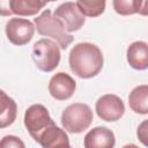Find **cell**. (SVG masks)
<instances>
[{
	"label": "cell",
	"instance_id": "obj_1",
	"mask_svg": "<svg viewBox=\"0 0 148 148\" xmlns=\"http://www.w3.org/2000/svg\"><path fill=\"white\" fill-rule=\"evenodd\" d=\"M71 71L81 79H91L99 74L104 65L101 49L89 42L75 44L68 57Z\"/></svg>",
	"mask_w": 148,
	"mask_h": 148
},
{
	"label": "cell",
	"instance_id": "obj_2",
	"mask_svg": "<svg viewBox=\"0 0 148 148\" xmlns=\"http://www.w3.org/2000/svg\"><path fill=\"white\" fill-rule=\"evenodd\" d=\"M34 22L38 34L52 38V40L58 43L61 50H66L69 44H72L74 37L66 31L64 23L56 17L50 9H45L34 20Z\"/></svg>",
	"mask_w": 148,
	"mask_h": 148
},
{
	"label": "cell",
	"instance_id": "obj_3",
	"mask_svg": "<svg viewBox=\"0 0 148 148\" xmlns=\"http://www.w3.org/2000/svg\"><path fill=\"white\" fill-rule=\"evenodd\" d=\"M94 114L88 104L84 103H73L65 108L61 113V125L65 131L79 134L88 130Z\"/></svg>",
	"mask_w": 148,
	"mask_h": 148
},
{
	"label": "cell",
	"instance_id": "obj_4",
	"mask_svg": "<svg viewBox=\"0 0 148 148\" xmlns=\"http://www.w3.org/2000/svg\"><path fill=\"white\" fill-rule=\"evenodd\" d=\"M60 46L52 39L42 38L32 46V60L36 67L45 73L56 69L60 62Z\"/></svg>",
	"mask_w": 148,
	"mask_h": 148
},
{
	"label": "cell",
	"instance_id": "obj_5",
	"mask_svg": "<svg viewBox=\"0 0 148 148\" xmlns=\"http://www.w3.org/2000/svg\"><path fill=\"white\" fill-rule=\"evenodd\" d=\"M54 124L49 110L43 104H32L24 112V126L36 142L42 133Z\"/></svg>",
	"mask_w": 148,
	"mask_h": 148
},
{
	"label": "cell",
	"instance_id": "obj_6",
	"mask_svg": "<svg viewBox=\"0 0 148 148\" xmlns=\"http://www.w3.org/2000/svg\"><path fill=\"white\" fill-rule=\"evenodd\" d=\"M35 25L27 18L12 17L7 21L5 32L8 40L17 46L28 44L35 34Z\"/></svg>",
	"mask_w": 148,
	"mask_h": 148
},
{
	"label": "cell",
	"instance_id": "obj_7",
	"mask_svg": "<svg viewBox=\"0 0 148 148\" xmlns=\"http://www.w3.org/2000/svg\"><path fill=\"white\" fill-rule=\"evenodd\" d=\"M95 111L99 119L104 121H117L125 113V104L119 96L106 94L97 99Z\"/></svg>",
	"mask_w": 148,
	"mask_h": 148
},
{
	"label": "cell",
	"instance_id": "obj_8",
	"mask_svg": "<svg viewBox=\"0 0 148 148\" xmlns=\"http://www.w3.org/2000/svg\"><path fill=\"white\" fill-rule=\"evenodd\" d=\"M54 16L64 23L65 29L68 34L80 30L86 22L84 16L81 14L76 6V2L72 1L59 5L54 10Z\"/></svg>",
	"mask_w": 148,
	"mask_h": 148
},
{
	"label": "cell",
	"instance_id": "obj_9",
	"mask_svg": "<svg viewBox=\"0 0 148 148\" xmlns=\"http://www.w3.org/2000/svg\"><path fill=\"white\" fill-rule=\"evenodd\" d=\"M49 92L57 101H66L71 98L76 89L75 80L65 72L56 73L49 81Z\"/></svg>",
	"mask_w": 148,
	"mask_h": 148
},
{
	"label": "cell",
	"instance_id": "obj_10",
	"mask_svg": "<svg viewBox=\"0 0 148 148\" xmlns=\"http://www.w3.org/2000/svg\"><path fill=\"white\" fill-rule=\"evenodd\" d=\"M83 146L84 148H114V133L105 126L94 127L84 135Z\"/></svg>",
	"mask_w": 148,
	"mask_h": 148
},
{
	"label": "cell",
	"instance_id": "obj_11",
	"mask_svg": "<svg viewBox=\"0 0 148 148\" xmlns=\"http://www.w3.org/2000/svg\"><path fill=\"white\" fill-rule=\"evenodd\" d=\"M126 59L128 65L138 71L148 68V43L142 40L133 42L126 50Z\"/></svg>",
	"mask_w": 148,
	"mask_h": 148
},
{
	"label": "cell",
	"instance_id": "obj_12",
	"mask_svg": "<svg viewBox=\"0 0 148 148\" xmlns=\"http://www.w3.org/2000/svg\"><path fill=\"white\" fill-rule=\"evenodd\" d=\"M37 142L42 148H71L67 133L56 124L43 132Z\"/></svg>",
	"mask_w": 148,
	"mask_h": 148
},
{
	"label": "cell",
	"instance_id": "obj_13",
	"mask_svg": "<svg viewBox=\"0 0 148 148\" xmlns=\"http://www.w3.org/2000/svg\"><path fill=\"white\" fill-rule=\"evenodd\" d=\"M128 105L138 114H148V84H140L128 95Z\"/></svg>",
	"mask_w": 148,
	"mask_h": 148
},
{
	"label": "cell",
	"instance_id": "obj_14",
	"mask_svg": "<svg viewBox=\"0 0 148 148\" xmlns=\"http://www.w3.org/2000/svg\"><path fill=\"white\" fill-rule=\"evenodd\" d=\"M47 2L39 0H10L9 8L10 13L18 16H31L36 15Z\"/></svg>",
	"mask_w": 148,
	"mask_h": 148
},
{
	"label": "cell",
	"instance_id": "obj_15",
	"mask_svg": "<svg viewBox=\"0 0 148 148\" xmlns=\"http://www.w3.org/2000/svg\"><path fill=\"white\" fill-rule=\"evenodd\" d=\"M1 96V114H0V127L5 128L12 125L17 114V105L15 101L9 97L3 90L0 91Z\"/></svg>",
	"mask_w": 148,
	"mask_h": 148
},
{
	"label": "cell",
	"instance_id": "obj_16",
	"mask_svg": "<svg viewBox=\"0 0 148 148\" xmlns=\"http://www.w3.org/2000/svg\"><path fill=\"white\" fill-rule=\"evenodd\" d=\"M76 6L83 16L96 17L104 13L106 2L104 0H80L76 1Z\"/></svg>",
	"mask_w": 148,
	"mask_h": 148
},
{
	"label": "cell",
	"instance_id": "obj_17",
	"mask_svg": "<svg viewBox=\"0 0 148 148\" xmlns=\"http://www.w3.org/2000/svg\"><path fill=\"white\" fill-rule=\"evenodd\" d=\"M113 9L119 15H133L138 14L139 0H113Z\"/></svg>",
	"mask_w": 148,
	"mask_h": 148
},
{
	"label": "cell",
	"instance_id": "obj_18",
	"mask_svg": "<svg viewBox=\"0 0 148 148\" xmlns=\"http://www.w3.org/2000/svg\"><path fill=\"white\" fill-rule=\"evenodd\" d=\"M0 148H25V145L16 135H6L0 141Z\"/></svg>",
	"mask_w": 148,
	"mask_h": 148
},
{
	"label": "cell",
	"instance_id": "obj_19",
	"mask_svg": "<svg viewBox=\"0 0 148 148\" xmlns=\"http://www.w3.org/2000/svg\"><path fill=\"white\" fill-rule=\"evenodd\" d=\"M136 136L145 147H148V119H145L139 124L136 128Z\"/></svg>",
	"mask_w": 148,
	"mask_h": 148
},
{
	"label": "cell",
	"instance_id": "obj_20",
	"mask_svg": "<svg viewBox=\"0 0 148 148\" xmlns=\"http://www.w3.org/2000/svg\"><path fill=\"white\" fill-rule=\"evenodd\" d=\"M138 14L148 16V0H139V8Z\"/></svg>",
	"mask_w": 148,
	"mask_h": 148
},
{
	"label": "cell",
	"instance_id": "obj_21",
	"mask_svg": "<svg viewBox=\"0 0 148 148\" xmlns=\"http://www.w3.org/2000/svg\"><path fill=\"white\" fill-rule=\"evenodd\" d=\"M123 148H139L136 145H134V143H127V145H125Z\"/></svg>",
	"mask_w": 148,
	"mask_h": 148
},
{
	"label": "cell",
	"instance_id": "obj_22",
	"mask_svg": "<svg viewBox=\"0 0 148 148\" xmlns=\"http://www.w3.org/2000/svg\"><path fill=\"white\" fill-rule=\"evenodd\" d=\"M71 148H72V147H71Z\"/></svg>",
	"mask_w": 148,
	"mask_h": 148
}]
</instances>
